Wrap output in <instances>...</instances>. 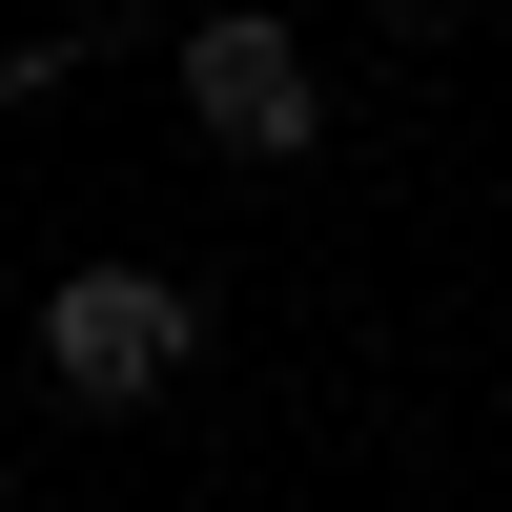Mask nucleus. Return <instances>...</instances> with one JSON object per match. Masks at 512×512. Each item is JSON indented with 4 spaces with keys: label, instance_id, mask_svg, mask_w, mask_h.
<instances>
[{
    "label": "nucleus",
    "instance_id": "1",
    "mask_svg": "<svg viewBox=\"0 0 512 512\" xmlns=\"http://www.w3.org/2000/svg\"><path fill=\"white\" fill-rule=\"evenodd\" d=\"M41 390H62V410L185 390V287H164V267H62V287H41Z\"/></svg>",
    "mask_w": 512,
    "mask_h": 512
},
{
    "label": "nucleus",
    "instance_id": "2",
    "mask_svg": "<svg viewBox=\"0 0 512 512\" xmlns=\"http://www.w3.org/2000/svg\"><path fill=\"white\" fill-rule=\"evenodd\" d=\"M185 103H205V144L287 164V144H308V62H287V21H205V41H185Z\"/></svg>",
    "mask_w": 512,
    "mask_h": 512
}]
</instances>
